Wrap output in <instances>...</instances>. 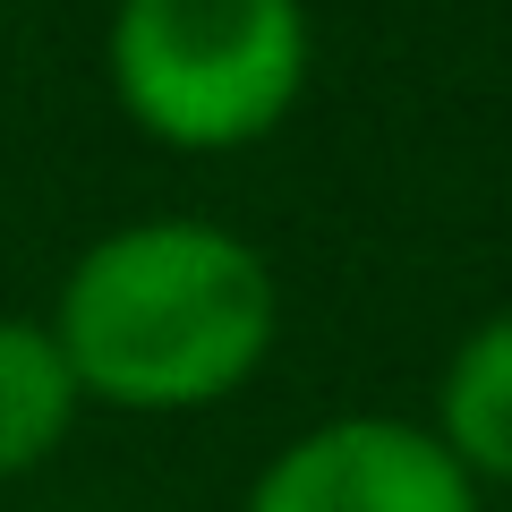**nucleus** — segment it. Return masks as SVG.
<instances>
[{
  "mask_svg": "<svg viewBox=\"0 0 512 512\" xmlns=\"http://www.w3.org/2000/svg\"><path fill=\"white\" fill-rule=\"evenodd\" d=\"M77 410V367L60 350L52 316H0V478H26L69 444Z\"/></svg>",
  "mask_w": 512,
  "mask_h": 512,
  "instance_id": "5",
  "label": "nucleus"
},
{
  "mask_svg": "<svg viewBox=\"0 0 512 512\" xmlns=\"http://www.w3.org/2000/svg\"><path fill=\"white\" fill-rule=\"evenodd\" d=\"M316 69L308 0H111L103 77L137 137L248 154L299 111Z\"/></svg>",
  "mask_w": 512,
  "mask_h": 512,
  "instance_id": "2",
  "label": "nucleus"
},
{
  "mask_svg": "<svg viewBox=\"0 0 512 512\" xmlns=\"http://www.w3.org/2000/svg\"><path fill=\"white\" fill-rule=\"evenodd\" d=\"M444 453L478 478V487H512V308L478 316L453 342L436 376V419Z\"/></svg>",
  "mask_w": 512,
  "mask_h": 512,
  "instance_id": "4",
  "label": "nucleus"
},
{
  "mask_svg": "<svg viewBox=\"0 0 512 512\" xmlns=\"http://www.w3.org/2000/svg\"><path fill=\"white\" fill-rule=\"evenodd\" d=\"M52 333L77 393L128 419H188L248 393L282 342V282L248 231L146 214L86 239L60 274Z\"/></svg>",
  "mask_w": 512,
  "mask_h": 512,
  "instance_id": "1",
  "label": "nucleus"
},
{
  "mask_svg": "<svg viewBox=\"0 0 512 512\" xmlns=\"http://www.w3.org/2000/svg\"><path fill=\"white\" fill-rule=\"evenodd\" d=\"M239 512H478V478L402 410H342L248 478Z\"/></svg>",
  "mask_w": 512,
  "mask_h": 512,
  "instance_id": "3",
  "label": "nucleus"
}]
</instances>
